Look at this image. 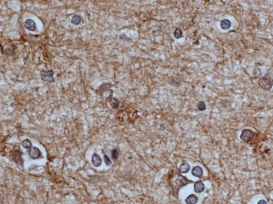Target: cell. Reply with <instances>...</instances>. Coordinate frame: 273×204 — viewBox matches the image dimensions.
<instances>
[{
    "label": "cell",
    "instance_id": "cell-1",
    "mask_svg": "<svg viewBox=\"0 0 273 204\" xmlns=\"http://www.w3.org/2000/svg\"><path fill=\"white\" fill-rule=\"evenodd\" d=\"M258 84L261 88L265 91L270 90L273 85V76L269 73H267L259 79Z\"/></svg>",
    "mask_w": 273,
    "mask_h": 204
},
{
    "label": "cell",
    "instance_id": "cell-2",
    "mask_svg": "<svg viewBox=\"0 0 273 204\" xmlns=\"http://www.w3.org/2000/svg\"><path fill=\"white\" fill-rule=\"evenodd\" d=\"M170 182L171 183V186L173 189L178 190L180 188L186 184L187 182H188L189 181L187 179L184 178V177L181 176L179 173H176V174L173 176Z\"/></svg>",
    "mask_w": 273,
    "mask_h": 204
},
{
    "label": "cell",
    "instance_id": "cell-3",
    "mask_svg": "<svg viewBox=\"0 0 273 204\" xmlns=\"http://www.w3.org/2000/svg\"><path fill=\"white\" fill-rule=\"evenodd\" d=\"M254 136V133L250 129H244L240 136L241 139L245 142H249L251 141Z\"/></svg>",
    "mask_w": 273,
    "mask_h": 204
},
{
    "label": "cell",
    "instance_id": "cell-4",
    "mask_svg": "<svg viewBox=\"0 0 273 204\" xmlns=\"http://www.w3.org/2000/svg\"><path fill=\"white\" fill-rule=\"evenodd\" d=\"M54 71L52 70H48L47 71H44L41 75V79L43 81L52 83L55 81L54 78Z\"/></svg>",
    "mask_w": 273,
    "mask_h": 204
},
{
    "label": "cell",
    "instance_id": "cell-5",
    "mask_svg": "<svg viewBox=\"0 0 273 204\" xmlns=\"http://www.w3.org/2000/svg\"><path fill=\"white\" fill-rule=\"evenodd\" d=\"M41 152L36 147H32L29 150L30 157L33 159H36L41 156Z\"/></svg>",
    "mask_w": 273,
    "mask_h": 204
},
{
    "label": "cell",
    "instance_id": "cell-6",
    "mask_svg": "<svg viewBox=\"0 0 273 204\" xmlns=\"http://www.w3.org/2000/svg\"><path fill=\"white\" fill-rule=\"evenodd\" d=\"M21 152L19 150H15L13 153V161L17 164L20 165H23V159L21 157Z\"/></svg>",
    "mask_w": 273,
    "mask_h": 204
},
{
    "label": "cell",
    "instance_id": "cell-7",
    "mask_svg": "<svg viewBox=\"0 0 273 204\" xmlns=\"http://www.w3.org/2000/svg\"><path fill=\"white\" fill-rule=\"evenodd\" d=\"M24 26L26 29L30 31H34L36 29V24L35 22L30 19H28L25 21Z\"/></svg>",
    "mask_w": 273,
    "mask_h": 204
},
{
    "label": "cell",
    "instance_id": "cell-8",
    "mask_svg": "<svg viewBox=\"0 0 273 204\" xmlns=\"http://www.w3.org/2000/svg\"><path fill=\"white\" fill-rule=\"evenodd\" d=\"M91 162L95 167H98L101 166L102 159L98 154H94L91 158Z\"/></svg>",
    "mask_w": 273,
    "mask_h": 204
},
{
    "label": "cell",
    "instance_id": "cell-9",
    "mask_svg": "<svg viewBox=\"0 0 273 204\" xmlns=\"http://www.w3.org/2000/svg\"><path fill=\"white\" fill-rule=\"evenodd\" d=\"M204 184L201 181H198L194 183V190L197 193H200L204 190Z\"/></svg>",
    "mask_w": 273,
    "mask_h": 204
},
{
    "label": "cell",
    "instance_id": "cell-10",
    "mask_svg": "<svg viewBox=\"0 0 273 204\" xmlns=\"http://www.w3.org/2000/svg\"><path fill=\"white\" fill-rule=\"evenodd\" d=\"M198 197L194 194H191L188 196L185 199V202L187 204H196L198 203Z\"/></svg>",
    "mask_w": 273,
    "mask_h": 204
},
{
    "label": "cell",
    "instance_id": "cell-11",
    "mask_svg": "<svg viewBox=\"0 0 273 204\" xmlns=\"http://www.w3.org/2000/svg\"><path fill=\"white\" fill-rule=\"evenodd\" d=\"M203 170H202V168L199 166H196V167H194L192 171V174L196 176V177H198V178H200L201 176H202V175H203Z\"/></svg>",
    "mask_w": 273,
    "mask_h": 204
},
{
    "label": "cell",
    "instance_id": "cell-12",
    "mask_svg": "<svg viewBox=\"0 0 273 204\" xmlns=\"http://www.w3.org/2000/svg\"><path fill=\"white\" fill-rule=\"evenodd\" d=\"M220 26L223 30H227L231 27V22L229 20L227 19H223L220 22Z\"/></svg>",
    "mask_w": 273,
    "mask_h": 204
},
{
    "label": "cell",
    "instance_id": "cell-13",
    "mask_svg": "<svg viewBox=\"0 0 273 204\" xmlns=\"http://www.w3.org/2000/svg\"><path fill=\"white\" fill-rule=\"evenodd\" d=\"M190 165L188 163H183L180 165L179 167V171L181 173H186L189 172L190 170Z\"/></svg>",
    "mask_w": 273,
    "mask_h": 204
},
{
    "label": "cell",
    "instance_id": "cell-14",
    "mask_svg": "<svg viewBox=\"0 0 273 204\" xmlns=\"http://www.w3.org/2000/svg\"><path fill=\"white\" fill-rule=\"evenodd\" d=\"M4 52H5V54H6L7 56H13V54H14V52H15V47H14V46L11 44V45H9L8 46H7L6 47V49H5V51H4Z\"/></svg>",
    "mask_w": 273,
    "mask_h": 204
},
{
    "label": "cell",
    "instance_id": "cell-15",
    "mask_svg": "<svg viewBox=\"0 0 273 204\" xmlns=\"http://www.w3.org/2000/svg\"><path fill=\"white\" fill-rule=\"evenodd\" d=\"M112 86L111 83H104L101 85L98 90V92H100L101 93H103L106 91H108L109 90V88L111 87Z\"/></svg>",
    "mask_w": 273,
    "mask_h": 204
},
{
    "label": "cell",
    "instance_id": "cell-16",
    "mask_svg": "<svg viewBox=\"0 0 273 204\" xmlns=\"http://www.w3.org/2000/svg\"><path fill=\"white\" fill-rule=\"evenodd\" d=\"M81 22V17L79 15L75 14L71 18V23L74 25H79Z\"/></svg>",
    "mask_w": 273,
    "mask_h": 204
},
{
    "label": "cell",
    "instance_id": "cell-17",
    "mask_svg": "<svg viewBox=\"0 0 273 204\" xmlns=\"http://www.w3.org/2000/svg\"><path fill=\"white\" fill-rule=\"evenodd\" d=\"M22 147L26 149H30L32 147V144L28 139H25L21 143Z\"/></svg>",
    "mask_w": 273,
    "mask_h": 204
},
{
    "label": "cell",
    "instance_id": "cell-18",
    "mask_svg": "<svg viewBox=\"0 0 273 204\" xmlns=\"http://www.w3.org/2000/svg\"><path fill=\"white\" fill-rule=\"evenodd\" d=\"M109 103L110 104V105L112 106V107L114 108H118V106H119V104H120L119 101L116 98H113L112 100H110Z\"/></svg>",
    "mask_w": 273,
    "mask_h": 204
},
{
    "label": "cell",
    "instance_id": "cell-19",
    "mask_svg": "<svg viewBox=\"0 0 273 204\" xmlns=\"http://www.w3.org/2000/svg\"><path fill=\"white\" fill-rule=\"evenodd\" d=\"M182 31L180 28H176L174 31V36L176 39H179L182 37Z\"/></svg>",
    "mask_w": 273,
    "mask_h": 204
},
{
    "label": "cell",
    "instance_id": "cell-20",
    "mask_svg": "<svg viewBox=\"0 0 273 204\" xmlns=\"http://www.w3.org/2000/svg\"><path fill=\"white\" fill-rule=\"evenodd\" d=\"M111 156L113 160H116L118 156V149L115 148L111 151Z\"/></svg>",
    "mask_w": 273,
    "mask_h": 204
},
{
    "label": "cell",
    "instance_id": "cell-21",
    "mask_svg": "<svg viewBox=\"0 0 273 204\" xmlns=\"http://www.w3.org/2000/svg\"><path fill=\"white\" fill-rule=\"evenodd\" d=\"M198 108L200 111H204L206 109V105L205 103L203 101L199 102L198 104Z\"/></svg>",
    "mask_w": 273,
    "mask_h": 204
},
{
    "label": "cell",
    "instance_id": "cell-22",
    "mask_svg": "<svg viewBox=\"0 0 273 204\" xmlns=\"http://www.w3.org/2000/svg\"><path fill=\"white\" fill-rule=\"evenodd\" d=\"M104 161H105V164L107 165V166H110L111 164H112V161H110V158H109V156L105 154L104 156Z\"/></svg>",
    "mask_w": 273,
    "mask_h": 204
},
{
    "label": "cell",
    "instance_id": "cell-23",
    "mask_svg": "<svg viewBox=\"0 0 273 204\" xmlns=\"http://www.w3.org/2000/svg\"><path fill=\"white\" fill-rule=\"evenodd\" d=\"M253 71H256V72H253V74H254V75L256 76V77H259V76H260V75H261L260 70L259 69H258V68H256H256Z\"/></svg>",
    "mask_w": 273,
    "mask_h": 204
},
{
    "label": "cell",
    "instance_id": "cell-24",
    "mask_svg": "<svg viewBox=\"0 0 273 204\" xmlns=\"http://www.w3.org/2000/svg\"><path fill=\"white\" fill-rule=\"evenodd\" d=\"M257 204H267V202L265 201V200H260V201H259V202Z\"/></svg>",
    "mask_w": 273,
    "mask_h": 204
}]
</instances>
